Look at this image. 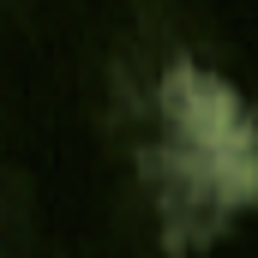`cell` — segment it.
<instances>
[{
    "mask_svg": "<svg viewBox=\"0 0 258 258\" xmlns=\"http://www.w3.org/2000/svg\"><path fill=\"white\" fill-rule=\"evenodd\" d=\"M30 240V198L24 186H0V252Z\"/></svg>",
    "mask_w": 258,
    "mask_h": 258,
    "instance_id": "6da1fadb",
    "label": "cell"
}]
</instances>
